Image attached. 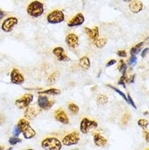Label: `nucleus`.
<instances>
[{
	"instance_id": "obj_1",
	"label": "nucleus",
	"mask_w": 149,
	"mask_h": 150,
	"mask_svg": "<svg viewBox=\"0 0 149 150\" xmlns=\"http://www.w3.org/2000/svg\"><path fill=\"white\" fill-rule=\"evenodd\" d=\"M21 133L25 139H32L36 135V131L30 126V122L25 119H20L17 124Z\"/></svg>"
},
{
	"instance_id": "obj_2",
	"label": "nucleus",
	"mask_w": 149,
	"mask_h": 150,
	"mask_svg": "<svg viewBox=\"0 0 149 150\" xmlns=\"http://www.w3.org/2000/svg\"><path fill=\"white\" fill-rule=\"evenodd\" d=\"M27 12L30 16L33 18L41 16L44 12V6L43 3L39 1H37V0L32 1L27 6Z\"/></svg>"
},
{
	"instance_id": "obj_3",
	"label": "nucleus",
	"mask_w": 149,
	"mask_h": 150,
	"mask_svg": "<svg viewBox=\"0 0 149 150\" xmlns=\"http://www.w3.org/2000/svg\"><path fill=\"white\" fill-rule=\"evenodd\" d=\"M41 147L45 150H60L62 143L60 140L54 137H46L41 142Z\"/></svg>"
},
{
	"instance_id": "obj_4",
	"label": "nucleus",
	"mask_w": 149,
	"mask_h": 150,
	"mask_svg": "<svg viewBox=\"0 0 149 150\" xmlns=\"http://www.w3.org/2000/svg\"><path fill=\"white\" fill-rule=\"evenodd\" d=\"M46 19L48 23L51 24H58L63 22L65 20V15L62 11L54 10L48 14Z\"/></svg>"
},
{
	"instance_id": "obj_5",
	"label": "nucleus",
	"mask_w": 149,
	"mask_h": 150,
	"mask_svg": "<svg viewBox=\"0 0 149 150\" xmlns=\"http://www.w3.org/2000/svg\"><path fill=\"white\" fill-rule=\"evenodd\" d=\"M34 96L32 94L27 93L22 96L18 99H17L15 102V104L16 107L20 110H23L30 106L32 102L33 101Z\"/></svg>"
},
{
	"instance_id": "obj_6",
	"label": "nucleus",
	"mask_w": 149,
	"mask_h": 150,
	"mask_svg": "<svg viewBox=\"0 0 149 150\" xmlns=\"http://www.w3.org/2000/svg\"><path fill=\"white\" fill-rule=\"evenodd\" d=\"M98 126L97 121L90 120L88 118H84L81 121L80 130L83 134H87L91 129L96 128Z\"/></svg>"
},
{
	"instance_id": "obj_7",
	"label": "nucleus",
	"mask_w": 149,
	"mask_h": 150,
	"mask_svg": "<svg viewBox=\"0 0 149 150\" xmlns=\"http://www.w3.org/2000/svg\"><path fill=\"white\" fill-rule=\"evenodd\" d=\"M80 140L79 133L77 131H73L67 134L63 139V143L65 146H72L79 143Z\"/></svg>"
},
{
	"instance_id": "obj_8",
	"label": "nucleus",
	"mask_w": 149,
	"mask_h": 150,
	"mask_svg": "<svg viewBox=\"0 0 149 150\" xmlns=\"http://www.w3.org/2000/svg\"><path fill=\"white\" fill-rule=\"evenodd\" d=\"M18 23V20L17 18L13 16L7 18L1 24V30L4 33H11L13 30V27L16 25Z\"/></svg>"
},
{
	"instance_id": "obj_9",
	"label": "nucleus",
	"mask_w": 149,
	"mask_h": 150,
	"mask_svg": "<svg viewBox=\"0 0 149 150\" xmlns=\"http://www.w3.org/2000/svg\"><path fill=\"white\" fill-rule=\"evenodd\" d=\"M56 101L55 100H50L46 96H39L38 98V106L41 110H48L53 106Z\"/></svg>"
},
{
	"instance_id": "obj_10",
	"label": "nucleus",
	"mask_w": 149,
	"mask_h": 150,
	"mask_svg": "<svg viewBox=\"0 0 149 150\" xmlns=\"http://www.w3.org/2000/svg\"><path fill=\"white\" fill-rule=\"evenodd\" d=\"M11 82L13 84L21 85L24 83L25 78L18 69H13L11 72Z\"/></svg>"
},
{
	"instance_id": "obj_11",
	"label": "nucleus",
	"mask_w": 149,
	"mask_h": 150,
	"mask_svg": "<svg viewBox=\"0 0 149 150\" xmlns=\"http://www.w3.org/2000/svg\"><path fill=\"white\" fill-rule=\"evenodd\" d=\"M53 53L56 56V58L60 61L67 62L70 60V58L67 56V54L65 53V49L63 47H60V46L56 47L53 50Z\"/></svg>"
},
{
	"instance_id": "obj_12",
	"label": "nucleus",
	"mask_w": 149,
	"mask_h": 150,
	"mask_svg": "<svg viewBox=\"0 0 149 150\" xmlns=\"http://www.w3.org/2000/svg\"><path fill=\"white\" fill-rule=\"evenodd\" d=\"M84 16H83L81 13H79L76 14V16H74L69 21L68 23H67V25L69 27H72H72L80 26L84 23Z\"/></svg>"
},
{
	"instance_id": "obj_13",
	"label": "nucleus",
	"mask_w": 149,
	"mask_h": 150,
	"mask_svg": "<svg viewBox=\"0 0 149 150\" xmlns=\"http://www.w3.org/2000/svg\"><path fill=\"white\" fill-rule=\"evenodd\" d=\"M40 110L37 109L34 107H28L26 108L25 111L24 112V117L26 119H29V120H32L36 118L38 114H39Z\"/></svg>"
},
{
	"instance_id": "obj_14",
	"label": "nucleus",
	"mask_w": 149,
	"mask_h": 150,
	"mask_svg": "<svg viewBox=\"0 0 149 150\" xmlns=\"http://www.w3.org/2000/svg\"><path fill=\"white\" fill-rule=\"evenodd\" d=\"M65 42L71 48H76V46L79 45V39L77 35L74 33L69 34L65 38Z\"/></svg>"
},
{
	"instance_id": "obj_15",
	"label": "nucleus",
	"mask_w": 149,
	"mask_h": 150,
	"mask_svg": "<svg viewBox=\"0 0 149 150\" xmlns=\"http://www.w3.org/2000/svg\"><path fill=\"white\" fill-rule=\"evenodd\" d=\"M55 118H56L57 121H60L62 124H68L70 123V119H69V117H67V114L61 109L56 110V112H55Z\"/></svg>"
},
{
	"instance_id": "obj_16",
	"label": "nucleus",
	"mask_w": 149,
	"mask_h": 150,
	"mask_svg": "<svg viewBox=\"0 0 149 150\" xmlns=\"http://www.w3.org/2000/svg\"><path fill=\"white\" fill-rule=\"evenodd\" d=\"M143 3L141 1H138V0H133L129 5V10L134 13H139L143 9Z\"/></svg>"
},
{
	"instance_id": "obj_17",
	"label": "nucleus",
	"mask_w": 149,
	"mask_h": 150,
	"mask_svg": "<svg viewBox=\"0 0 149 150\" xmlns=\"http://www.w3.org/2000/svg\"><path fill=\"white\" fill-rule=\"evenodd\" d=\"M85 28V32L87 35H88V37L90 39H93V41H95L96 39H98L99 37V28L98 27L95 26L94 28L90 29L88 28Z\"/></svg>"
},
{
	"instance_id": "obj_18",
	"label": "nucleus",
	"mask_w": 149,
	"mask_h": 150,
	"mask_svg": "<svg viewBox=\"0 0 149 150\" xmlns=\"http://www.w3.org/2000/svg\"><path fill=\"white\" fill-rule=\"evenodd\" d=\"M94 142H95V145L97 147H104L107 144V140L104 137L101 135L99 133H95L93 136Z\"/></svg>"
},
{
	"instance_id": "obj_19",
	"label": "nucleus",
	"mask_w": 149,
	"mask_h": 150,
	"mask_svg": "<svg viewBox=\"0 0 149 150\" xmlns=\"http://www.w3.org/2000/svg\"><path fill=\"white\" fill-rule=\"evenodd\" d=\"M79 65L84 70H88L90 67V60L88 56H83L79 60Z\"/></svg>"
},
{
	"instance_id": "obj_20",
	"label": "nucleus",
	"mask_w": 149,
	"mask_h": 150,
	"mask_svg": "<svg viewBox=\"0 0 149 150\" xmlns=\"http://www.w3.org/2000/svg\"><path fill=\"white\" fill-rule=\"evenodd\" d=\"M60 93H61L60 90L58 88H49L39 92V93L44 95H51V96H57V95L60 94Z\"/></svg>"
},
{
	"instance_id": "obj_21",
	"label": "nucleus",
	"mask_w": 149,
	"mask_h": 150,
	"mask_svg": "<svg viewBox=\"0 0 149 150\" xmlns=\"http://www.w3.org/2000/svg\"><path fill=\"white\" fill-rule=\"evenodd\" d=\"M143 45V42H140L139 44H136V46H134V47H132L130 50V54L131 56H136V54H138L141 50V47Z\"/></svg>"
},
{
	"instance_id": "obj_22",
	"label": "nucleus",
	"mask_w": 149,
	"mask_h": 150,
	"mask_svg": "<svg viewBox=\"0 0 149 150\" xmlns=\"http://www.w3.org/2000/svg\"><path fill=\"white\" fill-rule=\"evenodd\" d=\"M106 43H107V39L106 38H100L95 41V45L99 49H102L106 46Z\"/></svg>"
},
{
	"instance_id": "obj_23",
	"label": "nucleus",
	"mask_w": 149,
	"mask_h": 150,
	"mask_svg": "<svg viewBox=\"0 0 149 150\" xmlns=\"http://www.w3.org/2000/svg\"><path fill=\"white\" fill-rule=\"evenodd\" d=\"M127 68V64L123 60H120L119 62V65H118V70L122 73V76H126Z\"/></svg>"
},
{
	"instance_id": "obj_24",
	"label": "nucleus",
	"mask_w": 149,
	"mask_h": 150,
	"mask_svg": "<svg viewBox=\"0 0 149 150\" xmlns=\"http://www.w3.org/2000/svg\"><path fill=\"white\" fill-rule=\"evenodd\" d=\"M97 101L99 105H105L108 102V97L105 95H99L97 96Z\"/></svg>"
},
{
	"instance_id": "obj_25",
	"label": "nucleus",
	"mask_w": 149,
	"mask_h": 150,
	"mask_svg": "<svg viewBox=\"0 0 149 150\" xmlns=\"http://www.w3.org/2000/svg\"><path fill=\"white\" fill-rule=\"evenodd\" d=\"M68 109L74 114H77L79 112V107L77 105L74 104V103H70L68 105Z\"/></svg>"
},
{
	"instance_id": "obj_26",
	"label": "nucleus",
	"mask_w": 149,
	"mask_h": 150,
	"mask_svg": "<svg viewBox=\"0 0 149 150\" xmlns=\"http://www.w3.org/2000/svg\"><path fill=\"white\" fill-rule=\"evenodd\" d=\"M107 86L108 87H109V88H111V89H113V91H116L117 93H118L120 95V96H121L122 98H123L124 100H125L127 102V103H128V100H127V96H125V94L123 92H122L120 90H119V89H118L117 88H116V87H114V86H111V85H107Z\"/></svg>"
},
{
	"instance_id": "obj_27",
	"label": "nucleus",
	"mask_w": 149,
	"mask_h": 150,
	"mask_svg": "<svg viewBox=\"0 0 149 150\" xmlns=\"http://www.w3.org/2000/svg\"><path fill=\"white\" fill-rule=\"evenodd\" d=\"M59 76H60V74L58 72L53 73V74L49 76L48 79V81L50 83H55V82L56 81V80L58 79V77H59Z\"/></svg>"
},
{
	"instance_id": "obj_28",
	"label": "nucleus",
	"mask_w": 149,
	"mask_h": 150,
	"mask_svg": "<svg viewBox=\"0 0 149 150\" xmlns=\"http://www.w3.org/2000/svg\"><path fill=\"white\" fill-rule=\"evenodd\" d=\"M22 142V140L20 138H18V137H10L9 140H8V142H9L10 144L11 145H15L18 143H20V142Z\"/></svg>"
},
{
	"instance_id": "obj_29",
	"label": "nucleus",
	"mask_w": 149,
	"mask_h": 150,
	"mask_svg": "<svg viewBox=\"0 0 149 150\" xmlns=\"http://www.w3.org/2000/svg\"><path fill=\"white\" fill-rule=\"evenodd\" d=\"M138 125L142 128H146L148 126V121L146 119H141L138 121Z\"/></svg>"
},
{
	"instance_id": "obj_30",
	"label": "nucleus",
	"mask_w": 149,
	"mask_h": 150,
	"mask_svg": "<svg viewBox=\"0 0 149 150\" xmlns=\"http://www.w3.org/2000/svg\"><path fill=\"white\" fill-rule=\"evenodd\" d=\"M21 132L20 131V129H19V128L18 127V126L16 125V126H14L13 128V135L14 137H18L19 135H20Z\"/></svg>"
},
{
	"instance_id": "obj_31",
	"label": "nucleus",
	"mask_w": 149,
	"mask_h": 150,
	"mask_svg": "<svg viewBox=\"0 0 149 150\" xmlns=\"http://www.w3.org/2000/svg\"><path fill=\"white\" fill-rule=\"evenodd\" d=\"M129 119H130V116H129V114H125V115L123 116V119H122V123H123V125H126L128 123L129 121Z\"/></svg>"
},
{
	"instance_id": "obj_32",
	"label": "nucleus",
	"mask_w": 149,
	"mask_h": 150,
	"mask_svg": "<svg viewBox=\"0 0 149 150\" xmlns=\"http://www.w3.org/2000/svg\"><path fill=\"white\" fill-rule=\"evenodd\" d=\"M136 61H137V58H136L135 56H131V58H129V64L130 65L133 66V65H136Z\"/></svg>"
},
{
	"instance_id": "obj_33",
	"label": "nucleus",
	"mask_w": 149,
	"mask_h": 150,
	"mask_svg": "<svg viewBox=\"0 0 149 150\" xmlns=\"http://www.w3.org/2000/svg\"><path fill=\"white\" fill-rule=\"evenodd\" d=\"M126 76H122L121 77H120V80L118 81V84L119 85H121L123 86L124 88H125V81H126Z\"/></svg>"
},
{
	"instance_id": "obj_34",
	"label": "nucleus",
	"mask_w": 149,
	"mask_h": 150,
	"mask_svg": "<svg viewBox=\"0 0 149 150\" xmlns=\"http://www.w3.org/2000/svg\"><path fill=\"white\" fill-rule=\"evenodd\" d=\"M127 100H128V103H129V104L132 105L133 108L136 109V106L135 103H134V100H133V99L132 98V97H131V96H130V95H129V94L127 95Z\"/></svg>"
},
{
	"instance_id": "obj_35",
	"label": "nucleus",
	"mask_w": 149,
	"mask_h": 150,
	"mask_svg": "<svg viewBox=\"0 0 149 150\" xmlns=\"http://www.w3.org/2000/svg\"><path fill=\"white\" fill-rule=\"evenodd\" d=\"M117 55L119 57L125 58V57H127V52H126L125 50H120V51H118L117 52Z\"/></svg>"
},
{
	"instance_id": "obj_36",
	"label": "nucleus",
	"mask_w": 149,
	"mask_h": 150,
	"mask_svg": "<svg viewBox=\"0 0 149 150\" xmlns=\"http://www.w3.org/2000/svg\"><path fill=\"white\" fill-rule=\"evenodd\" d=\"M116 60H114V59H112V60H110L109 61L107 62V64H106V67H111V66L115 65V64H116Z\"/></svg>"
},
{
	"instance_id": "obj_37",
	"label": "nucleus",
	"mask_w": 149,
	"mask_h": 150,
	"mask_svg": "<svg viewBox=\"0 0 149 150\" xmlns=\"http://www.w3.org/2000/svg\"><path fill=\"white\" fill-rule=\"evenodd\" d=\"M5 122V117L4 114L0 113V126H1Z\"/></svg>"
},
{
	"instance_id": "obj_38",
	"label": "nucleus",
	"mask_w": 149,
	"mask_h": 150,
	"mask_svg": "<svg viewBox=\"0 0 149 150\" xmlns=\"http://www.w3.org/2000/svg\"><path fill=\"white\" fill-rule=\"evenodd\" d=\"M148 50H149L148 48H146L145 49H143L142 53H141V57H142V58H144V57L146 56L147 53L148 52Z\"/></svg>"
},
{
	"instance_id": "obj_39",
	"label": "nucleus",
	"mask_w": 149,
	"mask_h": 150,
	"mask_svg": "<svg viewBox=\"0 0 149 150\" xmlns=\"http://www.w3.org/2000/svg\"><path fill=\"white\" fill-rule=\"evenodd\" d=\"M4 16H5V13H4V11H3L2 10L0 9V21H1V20L3 18H4Z\"/></svg>"
},
{
	"instance_id": "obj_40",
	"label": "nucleus",
	"mask_w": 149,
	"mask_h": 150,
	"mask_svg": "<svg viewBox=\"0 0 149 150\" xmlns=\"http://www.w3.org/2000/svg\"><path fill=\"white\" fill-rule=\"evenodd\" d=\"M145 133V136H146V140L147 141V142H148L149 141V136H148V133L147 131L144 132Z\"/></svg>"
},
{
	"instance_id": "obj_41",
	"label": "nucleus",
	"mask_w": 149,
	"mask_h": 150,
	"mask_svg": "<svg viewBox=\"0 0 149 150\" xmlns=\"http://www.w3.org/2000/svg\"><path fill=\"white\" fill-rule=\"evenodd\" d=\"M134 76H135V75H133V76H132V77L130 78V79H129V83H133V82H134Z\"/></svg>"
},
{
	"instance_id": "obj_42",
	"label": "nucleus",
	"mask_w": 149,
	"mask_h": 150,
	"mask_svg": "<svg viewBox=\"0 0 149 150\" xmlns=\"http://www.w3.org/2000/svg\"><path fill=\"white\" fill-rule=\"evenodd\" d=\"M4 147H3V146H0V150H4Z\"/></svg>"
},
{
	"instance_id": "obj_43",
	"label": "nucleus",
	"mask_w": 149,
	"mask_h": 150,
	"mask_svg": "<svg viewBox=\"0 0 149 150\" xmlns=\"http://www.w3.org/2000/svg\"><path fill=\"white\" fill-rule=\"evenodd\" d=\"M6 150H13V147H9L8 149H7Z\"/></svg>"
},
{
	"instance_id": "obj_44",
	"label": "nucleus",
	"mask_w": 149,
	"mask_h": 150,
	"mask_svg": "<svg viewBox=\"0 0 149 150\" xmlns=\"http://www.w3.org/2000/svg\"><path fill=\"white\" fill-rule=\"evenodd\" d=\"M124 1H132V0H123Z\"/></svg>"
},
{
	"instance_id": "obj_45",
	"label": "nucleus",
	"mask_w": 149,
	"mask_h": 150,
	"mask_svg": "<svg viewBox=\"0 0 149 150\" xmlns=\"http://www.w3.org/2000/svg\"><path fill=\"white\" fill-rule=\"evenodd\" d=\"M27 150H34L33 149H27Z\"/></svg>"
},
{
	"instance_id": "obj_46",
	"label": "nucleus",
	"mask_w": 149,
	"mask_h": 150,
	"mask_svg": "<svg viewBox=\"0 0 149 150\" xmlns=\"http://www.w3.org/2000/svg\"><path fill=\"white\" fill-rule=\"evenodd\" d=\"M74 150H79V149H74Z\"/></svg>"
},
{
	"instance_id": "obj_47",
	"label": "nucleus",
	"mask_w": 149,
	"mask_h": 150,
	"mask_svg": "<svg viewBox=\"0 0 149 150\" xmlns=\"http://www.w3.org/2000/svg\"><path fill=\"white\" fill-rule=\"evenodd\" d=\"M147 150H148V149H147Z\"/></svg>"
}]
</instances>
